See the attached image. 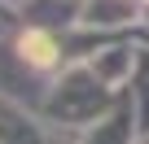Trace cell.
Returning <instances> with one entry per match:
<instances>
[{
  "mask_svg": "<svg viewBox=\"0 0 149 144\" xmlns=\"http://www.w3.org/2000/svg\"><path fill=\"white\" fill-rule=\"evenodd\" d=\"M132 13H136V0H92L84 22H92V26H118Z\"/></svg>",
  "mask_w": 149,
  "mask_h": 144,
  "instance_id": "2",
  "label": "cell"
},
{
  "mask_svg": "<svg viewBox=\"0 0 149 144\" xmlns=\"http://www.w3.org/2000/svg\"><path fill=\"white\" fill-rule=\"evenodd\" d=\"M18 57L31 65V70H53L61 61V39L48 31V26H26L18 35Z\"/></svg>",
  "mask_w": 149,
  "mask_h": 144,
  "instance_id": "1",
  "label": "cell"
},
{
  "mask_svg": "<svg viewBox=\"0 0 149 144\" xmlns=\"http://www.w3.org/2000/svg\"><path fill=\"white\" fill-rule=\"evenodd\" d=\"M123 65H127V48H110V52L97 61V70H101V74H110V79L123 74Z\"/></svg>",
  "mask_w": 149,
  "mask_h": 144,
  "instance_id": "3",
  "label": "cell"
}]
</instances>
